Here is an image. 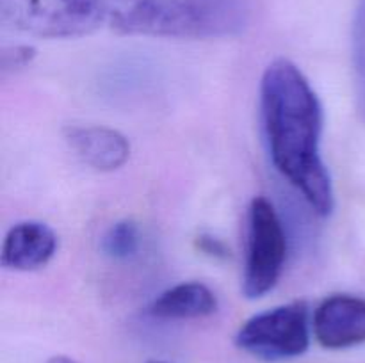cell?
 I'll return each mask as SVG.
<instances>
[{"label": "cell", "instance_id": "8fae6325", "mask_svg": "<svg viewBox=\"0 0 365 363\" xmlns=\"http://www.w3.org/2000/svg\"><path fill=\"white\" fill-rule=\"evenodd\" d=\"M353 48H355V71L356 88H359L360 109L365 117V0H360L355 14V28H353Z\"/></svg>", "mask_w": 365, "mask_h": 363}, {"label": "cell", "instance_id": "7a4b0ae2", "mask_svg": "<svg viewBox=\"0 0 365 363\" xmlns=\"http://www.w3.org/2000/svg\"><path fill=\"white\" fill-rule=\"evenodd\" d=\"M106 21L120 34L216 39L242 34L248 0H103Z\"/></svg>", "mask_w": 365, "mask_h": 363}, {"label": "cell", "instance_id": "3957f363", "mask_svg": "<svg viewBox=\"0 0 365 363\" xmlns=\"http://www.w3.org/2000/svg\"><path fill=\"white\" fill-rule=\"evenodd\" d=\"M6 27L45 39L81 38L106 21L103 0H0Z\"/></svg>", "mask_w": 365, "mask_h": 363}, {"label": "cell", "instance_id": "9c48e42d", "mask_svg": "<svg viewBox=\"0 0 365 363\" xmlns=\"http://www.w3.org/2000/svg\"><path fill=\"white\" fill-rule=\"evenodd\" d=\"M217 310V298L200 281H184L160 292L148 306V313L160 320L203 319Z\"/></svg>", "mask_w": 365, "mask_h": 363}, {"label": "cell", "instance_id": "277c9868", "mask_svg": "<svg viewBox=\"0 0 365 363\" xmlns=\"http://www.w3.org/2000/svg\"><path fill=\"white\" fill-rule=\"evenodd\" d=\"M287 258V237L273 203L264 196L252 199L248 209L246 258L242 294L259 299L277 287Z\"/></svg>", "mask_w": 365, "mask_h": 363}, {"label": "cell", "instance_id": "ba28073f", "mask_svg": "<svg viewBox=\"0 0 365 363\" xmlns=\"http://www.w3.org/2000/svg\"><path fill=\"white\" fill-rule=\"evenodd\" d=\"M57 251V235L41 221H21L9 228L2 244V265L29 273L45 267Z\"/></svg>", "mask_w": 365, "mask_h": 363}, {"label": "cell", "instance_id": "6da1fadb", "mask_svg": "<svg viewBox=\"0 0 365 363\" xmlns=\"http://www.w3.org/2000/svg\"><path fill=\"white\" fill-rule=\"evenodd\" d=\"M260 116L274 169L327 217L335 209L331 177L321 155L323 105L292 60L278 57L260 80Z\"/></svg>", "mask_w": 365, "mask_h": 363}, {"label": "cell", "instance_id": "5bb4252c", "mask_svg": "<svg viewBox=\"0 0 365 363\" xmlns=\"http://www.w3.org/2000/svg\"><path fill=\"white\" fill-rule=\"evenodd\" d=\"M46 363H77V362L68 358V356H53V358H50Z\"/></svg>", "mask_w": 365, "mask_h": 363}, {"label": "cell", "instance_id": "4fadbf2b", "mask_svg": "<svg viewBox=\"0 0 365 363\" xmlns=\"http://www.w3.org/2000/svg\"><path fill=\"white\" fill-rule=\"evenodd\" d=\"M203 242V249H205L207 253H212V255H225L227 253V249H225V246L221 244L220 241H214V238H202Z\"/></svg>", "mask_w": 365, "mask_h": 363}, {"label": "cell", "instance_id": "7c38bea8", "mask_svg": "<svg viewBox=\"0 0 365 363\" xmlns=\"http://www.w3.org/2000/svg\"><path fill=\"white\" fill-rule=\"evenodd\" d=\"M36 59V48L31 45L4 46L0 53V71L4 77L25 70Z\"/></svg>", "mask_w": 365, "mask_h": 363}, {"label": "cell", "instance_id": "52a82bcc", "mask_svg": "<svg viewBox=\"0 0 365 363\" xmlns=\"http://www.w3.org/2000/svg\"><path fill=\"white\" fill-rule=\"evenodd\" d=\"M64 139L71 152L91 169L110 173L130 159V142L121 132L102 125H70Z\"/></svg>", "mask_w": 365, "mask_h": 363}, {"label": "cell", "instance_id": "8992f818", "mask_svg": "<svg viewBox=\"0 0 365 363\" xmlns=\"http://www.w3.org/2000/svg\"><path fill=\"white\" fill-rule=\"evenodd\" d=\"M312 331L324 349H349L365 344V298L331 294L317 305Z\"/></svg>", "mask_w": 365, "mask_h": 363}, {"label": "cell", "instance_id": "30bf717a", "mask_svg": "<svg viewBox=\"0 0 365 363\" xmlns=\"http://www.w3.org/2000/svg\"><path fill=\"white\" fill-rule=\"evenodd\" d=\"M141 235L134 221H118L102 237V251L113 260H128L138 255Z\"/></svg>", "mask_w": 365, "mask_h": 363}, {"label": "cell", "instance_id": "5b68a950", "mask_svg": "<svg viewBox=\"0 0 365 363\" xmlns=\"http://www.w3.org/2000/svg\"><path fill=\"white\" fill-rule=\"evenodd\" d=\"M310 327L309 305L292 301L250 317L239 327L235 345L264 362L292 359L309 349Z\"/></svg>", "mask_w": 365, "mask_h": 363}, {"label": "cell", "instance_id": "9a60e30c", "mask_svg": "<svg viewBox=\"0 0 365 363\" xmlns=\"http://www.w3.org/2000/svg\"><path fill=\"white\" fill-rule=\"evenodd\" d=\"M148 363H166V362H160V359H152V362H148Z\"/></svg>", "mask_w": 365, "mask_h": 363}]
</instances>
